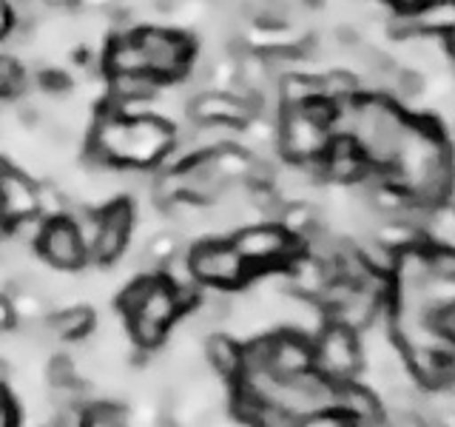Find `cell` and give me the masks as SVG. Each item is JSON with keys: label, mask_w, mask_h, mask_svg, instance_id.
<instances>
[{"label": "cell", "mask_w": 455, "mask_h": 427, "mask_svg": "<svg viewBox=\"0 0 455 427\" xmlns=\"http://www.w3.org/2000/svg\"><path fill=\"white\" fill-rule=\"evenodd\" d=\"M177 132L168 120L154 114H134L125 117L120 111H108L97 120L92 137V154L108 165L146 168L156 165L174 151Z\"/></svg>", "instance_id": "cell-1"}, {"label": "cell", "mask_w": 455, "mask_h": 427, "mask_svg": "<svg viewBox=\"0 0 455 427\" xmlns=\"http://www.w3.org/2000/svg\"><path fill=\"white\" fill-rule=\"evenodd\" d=\"M313 367L336 384L359 376L364 367V348L353 327L336 319L324 325L319 339L313 342Z\"/></svg>", "instance_id": "cell-2"}, {"label": "cell", "mask_w": 455, "mask_h": 427, "mask_svg": "<svg viewBox=\"0 0 455 427\" xmlns=\"http://www.w3.org/2000/svg\"><path fill=\"white\" fill-rule=\"evenodd\" d=\"M231 242L242 254V260H245L253 270L291 262L299 251V237L291 234L282 222H270V220L242 225L231 237Z\"/></svg>", "instance_id": "cell-3"}, {"label": "cell", "mask_w": 455, "mask_h": 427, "mask_svg": "<svg viewBox=\"0 0 455 427\" xmlns=\"http://www.w3.org/2000/svg\"><path fill=\"white\" fill-rule=\"evenodd\" d=\"M191 270L199 285L208 288H225L231 291L245 282L253 268L242 260V254L234 248L231 239H203L188 251Z\"/></svg>", "instance_id": "cell-4"}, {"label": "cell", "mask_w": 455, "mask_h": 427, "mask_svg": "<svg viewBox=\"0 0 455 427\" xmlns=\"http://www.w3.org/2000/svg\"><path fill=\"white\" fill-rule=\"evenodd\" d=\"M134 35L142 49V57H146V71L151 77L163 83L185 75V68H188L194 57L188 37L171 32V28H140Z\"/></svg>", "instance_id": "cell-5"}, {"label": "cell", "mask_w": 455, "mask_h": 427, "mask_svg": "<svg viewBox=\"0 0 455 427\" xmlns=\"http://www.w3.org/2000/svg\"><path fill=\"white\" fill-rule=\"evenodd\" d=\"M331 125L310 117L305 109H288L279 123V146L293 163H310L331 149Z\"/></svg>", "instance_id": "cell-6"}, {"label": "cell", "mask_w": 455, "mask_h": 427, "mask_svg": "<svg viewBox=\"0 0 455 427\" xmlns=\"http://www.w3.org/2000/svg\"><path fill=\"white\" fill-rule=\"evenodd\" d=\"M37 251L49 265L60 270H77L85 265V239L71 217L46 220L37 237Z\"/></svg>", "instance_id": "cell-7"}, {"label": "cell", "mask_w": 455, "mask_h": 427, "mask_svg": "<svg viewBox=\"0 0 455 427\" xmlns=\"http://www.w3.org/2000/svg\"><path fill=\"white\" fill-rule=\"evenodd\" d=\"M259 100H248L239 94H217V92H199L188 97L185 103V114L194 123H234L242 125L256 117Z\"/></svg>", "instance_id": "cell-8"}, {"label": "cell", "mask_w": 455, "mask_h": 427, "mask_svg": "<svg viewBox=\"0 0 455 427\" xmlns=\"http://www.w3.org/2000/svg\"><path fill=\"white\" fill-rule=\"evenodd\" d=\"M132 225H134V211L132 205L120 199V203H111L97 220V231L92 239V251L97 256V262H117L128 248V239H132Z\"/></svg>", "instance_id": "cell-9"}, {"label": "cell", "mask_w": 455, "mask_h": 427, "mask_svg": "<svg viewBox=\"0 0 455 427\" xmlns=\"http://www.w3.org/2000/svg\"><path fill=\"white\" fill-rule=\"evenodd\" d=\"M313 367V342L291 327V331L270 334V362L267 370L274 376H296Z\"/></svg>", "instance_id": "cell-10"}, {"label": "cell", "mask_w": 455, "mask_h": 427, "mask_svg": "<svg viewBox=\"0 0 455 427\" xmlns=\"http://www.w3.org/2000/svg\"><path fill=\"white\" fill-rule=\"evenodd\" d=\"M410 23L421 35H455V0H424L410 12Z\"/></svg>", "instance_id": "cell-11"}, {"label": "cell", "mask_w": 455, "mask_h": 427, "mask_svg": "<svg viewBox=\"0 0 455 427\" xmlns=\"http://www.w3.org/2000/svg\"><path fill=\"white\" fill-rule=\"evenodd\" d=\"M205 362L222 379H236L242 370V345L234 336L211 334L205 339Z\"/></svg>", "instance_id": "cell-12"}, {"label": "cell", "mask_w": 455, "mask_h": 427, "mask_svg": "<svg viewBox=\"0 0 455 427\" xmlns=\"http://www.w3.org/2000/svg\"><path fill=\"white\" fill-rule=\"evenodd\" d=\"M279 94H282V103L288 109H302V106H307V103H313V100L322 97V77L288 71V75H282Z\"/></svg>", "instance_id": "cell-13"}, {"label": "cell", "mask_w": 455, "mask_h": 427, "mask_svg": "<svg viewBox=\"0 0 455 427\" xmlns=\"http://www.w3.org/2000/svg\"><path fill=\"white\" fill-rule=\"evenodd\" d=\"M49 325L57 339H80L92 331L94 317L89 308H66V310L52 313Z\"/></svg>", "instance_id": "cell-14"}, {"label": "cell", "mask_w": 455, "mask_h": 427, "mask_svg": "<svg viewBox=\"0 0 455 427\" xmlns=\"http://www.w3.org/2000/svg\"><path fill=\"white\" fill-rule=\"evenodd\" d=\"M125 422H128V410L111 402H97L83 410V424L92 427H120Z\"/></svg>", "instance_id": "cell-15"}, {"label": "cell", "mask_w": 455, "mask_h": 427, "mask_svg": "<svg viewBox=\"0 0 455 427\" xmlns=\"http://www.w3.org/2000/svg\"><path fill=\"white\" fill-rule=\"evenodd\" d=\"M427 268H430V277L455 279V246H435L427 251Z\"/></svg>", "instance_id": "cell-16"}, {"label": "cell", "mask_w": 455, "mask_h": 427, "mask_svg": "<svg viewBox=\"0 0 455 427\" xmlns=\"http://www.w3.org/2000/svg\"><path fill=\"white\" fill-rule=\"evenodd\" d=\"M66 199L60 189L54 185H37V214L43 220H54V217H66Z\"/></svg>", "instance_id": "cell-17"}, {"label": "cell", "mask_w": 455, "mask_h": 427, "mask_svg": "<svg viewBox=\"0 0 455 427\" xmlns=\"http://www.w3.org/2000/svg\"><path fill=\"white\" fill-rule=\"evenodd\" d=\"M75 362L68 359V356H54L49 362V382L52 388H71V384H77V374H75Z\"/></svg>", "instance_id": "cell-18"}, {"label": "cell", "mask_w": 455, "mask_h": 427, "mask_svg": "<svg viewBox=\"0 0 455 427\" xmlns=\"http://www.w3.org/2000/svg\"><path fill=\"white\" fill-rule=\"evenodd\" d=\"M14 322V305H12V299L0 294V331H9Z\"/></svg>", "instance_id": "cell-19"}, {"label": "cell", "mask_w": 455, "mask_h": 427, "mask_svg": "<svg viewBox=\"0 0 455 427\" xmlns=\"http://www.w3.org/2000/svg\"><path fill=\"white\" fill-rule=\"evenodd\" d=\"M12 416H14V407H12V399L6 393V388L0 384V427L12 424Z\"/></svg>", "instance_id": "cell-20"}, {"label": "cell", "mask_w": 455, "mask_h": 427, "mask_svg": "<svg viewBox=\"0 0 455 427\" xmlns=\"http://www.w3.org/2000/svg\"><path fill=\"white\" fill-rule=\"evenodd\" d=\"M12 28V9H9V0H0V37Z\"/></svg>", "instance_id": "cell-21"}]
</instances>
